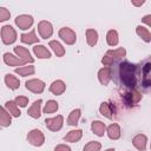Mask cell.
<instances>
[{
    "label": "cell",
    "mask_w": 151,
    "mask_h": 151,
    "mask_svg": "<svg viewBox=\"0 0 151 151\" xmlns=\"http://www.w3.org/2000/svg\"><path fill=\"white\" fill-rule=\"evenodd\" d=\"M137 71H138L137 65L131 64L129 61L120 63L119 64V78L122 83L130 88H134L137 84Z\"/></svg>",
    "instance_id": "obj_1"
},
{
    "label": "cell",
    "mask_w": 151,
    "mask_h": 151,
    "mask_svg": "<svg viewBox=\"0 0 151 151\" xmlns=\"http://www.w3.org/2000/svg\"><path fill=\"white\" fill-rule=\"evenodd\" d=\"M1 40L5 45H11L17 40V32L15 29L9 26L5 25L1 27Z\"/></svg>",
    "instance_id": "obj_2"
},
{
    "label": "cell",
    "mask_w": 151,
    "mask_h": 151,
    "mask_svg": "<svg viewBox=\"0 0 151 151\" xmlns=\"http://www.w3.org/2000/svg\"><path fill=\"white\" fill-rule=\"evenodd\" d=\"M27 142L33 146H41L45 143V136L40 130L33 129L27 133Z\"/></svg>",
    "instance_id": "obj_3"
},
{
    "label": "cell",
    "mask_w": 151,
    "mask_h": 151,
    "mask_svg": "<svg viewBox=\"0 0 151 151\" xmlns=\"http://www.w3.org/2000/svg\"><path fill=\"white\" fill-rule=\"evenodd\" d=\"M59 38L67 45H73L77 41V34L76 32L70 27H61L59 29Z\"/></svg>",
    "instance_id": "obj_4"
},
{
    "label": "cell",
    "mask_w": 151,
    "mask_h": 151,
    "mask_svg": "<svg viewBox=\"0 0 151 151\" xmlns=\"http://www.w3.org/2000/svg\"><path fill=\"white\" fill-rule=\"evenodd\" d=\"M142 93L139 91H137L136 88H131L130 91L125 92L123 96V101L125 103L126 106H133L134 104L139 103V100L142 99Z\"/></svg>",
    "instance_id": "obj_5"
},
{
    "label": "cell",
    "mask_w": 151,
    "mask_h": 151,
    "mask_svg": "<svg viewBox=\"0 0 151 151\" xmlns=\"http://www.w3.org/2000/svg\"><path fill=\"white\" fill-rule=\"evenodd\" d=\"M63 123H64V117L63 116H57L53 118H46L45 119V125L50 131H59L63 127Z\"/></svg>",
    "instance_id": "obj_6"
},
{
    "label": "cell",
    "mask_w": 151,
    "mask_h": 151,
    "mask_svg": "<svg viewBox=\"0 0 151 151\" xmlns=\"http://www.w3.org/2000/svg\"><path fill=\"white\" fill-rule=\"evenodd\" d=\"M37 28H38V32H39V34H40V37L42 39H47L53 34V26L47 20H41L38 24Z\"/></svg>",
    "instance_id": "obj_7"
},
{
    "label": "cell",
    "mask_w": 151,
    "mask_h": 151,
    "mask_svg": "<svg viewBox=\"0 0 151 151\" xmlns=\"http://www.w3.org/2000/svg\"><path fill=\"white\" fill-rule=\"evenodd\" d=\"M14 21H15V25L20 29L25 31V29H28L33 25V17L28 14H21V15H18L14 19Z\"/></svg>",
    "instance_id": "obj_8"
},
{
    "label": "cell",
    "mask_w": 151,
    "mask_h": 151,
    "mask_svg": "<svg viewBox=\"0 0 151 151\" xmlns=\"http://www.w3.org/2000/svg\"><path fill=\"white\" fill-rule=\"evenodd\" d=\"M26 88L33 93H41L45 90V83L40 79H29L25 83Z\"/></svg>",
    "instance_id": "obj_9"
},
{
    "label": "cell",
    "mask_w": 151,
    "mask_h": 151,
    "mask_svg": "<svg viewBox=\"0 0 151 151\" xmlns=\"http://www.w3.org/2000/svg\"><path fill=\"white\" fill-rule=\"evenodd\" d=\"M4 63H5L6 65H8V66H21V67H22L25 64H27L25 60L20 59L19 57L13 55V54L9 53V52L4 53Z\"/></svg>",
    "instance_id": "obj_10"
},
{
    "label": "cell",
    "mask_w": 151,
    "mask_h": 151,
    "mask_svg": "<svg viewBox=\"0 0 151 151\" xmlns=\"http://www.w3.org/2000/svg\"><path fill=\"white\" fill-rule=\"evenodd\" d=\"M99 112H100L104 117H106V118H109V119H112V118H113V114H114V112H116V109H114L113 104L107 103V101H103V103L100 104V106H99Z\"/></svg>",
    "instance_id": "obj_11"
},
{
    "label": "cell",
    "mask_w": 151,
    "mask_h": 151,
    "mask_svg": "<svg viewBox=\"0 0 151 151\" xmlns=\"http://www.w3.org/2000/svg\"><path fill=\"white\" fill-rule=\"evenodd\" d=\"M146 143H147V137L143 133H138L132 138V144L139 151H144L146 149Z\"/></svg>",
    "instance_id": "obj_12"
},
{
    "label": "cell",
    "mask_w": 151,
    "mask_h": 151,
    "mask_svg": "<svg viewBox=\"0 0 151 151\" xmlns=\"http://www.w3.org/2000/svg\"><path fill=\"white\" fill-rule=\"evenodd\" d=\"M111 78H112V73H111V68L110 67H103V68H100L98 71V79H99L101 85L106 86L110 83Z\"/></svg>",
    "instance_id": "obj_13"
},
{
    "label": "cell",
    "mask_w": 151,
    "mask_h": 151,
    "mask_svg": "<svg viewBox=\"0 0 151 151\" xmlns=\"http://www.w3.org/2000/svg\"><path fill=\"white\" fill-rule=\"evenodd\" d=\"M14 53L22 60H25L26 63H33L34 59L31 57V53L28 52L27 48L22 47V46H15L14 47Z\"/></svg>",
    "instance_id": "obj_14"
},
{
    "label": "cell",
    "mask_w": 151,
    "mask_h": 151,
    "mask_svg": "<svg viewBox=\"0 0 151 151\" xmlns=\"http://www.w3.org/2000/svg\"><path fill=\"white\" fill-rule=\"evenodd\" d=\"M106 133L109 136L110 139L112 140H117L120 138L122 131H120V126L117 123H112L111 125H109V127L106 129Z\"/></svg>",
    "instance_id": "obj_15"
},
{
    "label": "cell",
    "mask_w": 151,
    "mask_h": 151,
    "mask_svg": "<svg viewBox=\"0 0 151 151\" xmlns=\"http://www.w3.org/2000/svg\"><path fill=\"white\" fill-rule=\"evenodd\" d=\"M65 90H66V85H65V83H64L63 80H60V79L54 80V81L51 84V86H50V92H52V93L55 94V96L63 94V93L65 92Z\"/></svg>",
    "instance_id": "obj_16"
},
{
    "label": "cell",
    "mask_w": 151,
    "mask_h": 151,
    "mask_svg": "<svg viewBox=\"0 0 151 151\" xmlns=\"http://www.w3.org/2000/svg\"><path fill=\"white\" fill-rule=\"evenodd\" d=\"M41 103H42V100L41 99H38V100H35L32 104V106L27 111V113H28L29 117H32L34 119H38L41 116Z\"/></svg>",
    "instance_id": "obj_17"
},
{
    "label": "cell",
    "mask_w": 151,
    "mask_h": 151,
    "mask_svg": "<svg viewBox=\"0 0 151 151\" xmlns=\"http://www.w3.org/2000/svg\"><path fill=\"white\" fill-rule=\"evenodd\" d=\"M33 53L39 59H50L51 58V52L44 45H35L33 47Z\"/></svg>",
    "instance_id": "obj_18"
},
{
    "label": "cell",
    "mask_w": 151,
    "mask_h": 151,
    "mask_svg": "<svg viewBox=\"0 0 151 151\" xmlns=\"http://www.w3.org/2000/svg\"><path fill=\"white\" fill-rule=\"evenodd\" d=\"M12 123V114L5 109V106L0 107V125L2 127L9 126Z\"/></svg>",
    "instance_id": "obj_19"
},
{
    "label": "cell",
    "mask_w": 151,
    "mask_h": 151,
    "mask_svg": "<svg viewBox=\"0 0 151 151\" xmlns=\"http://www.w3.org/2000/svg\"><path fill=\"white\" fill-rule=\"evenodd\" d=\"M91 130H92V132L96 136L103 137L104 133H105V131H106V125H105V123H103L100 120H94L91 124Z\"/></svg>",
    "instance_id": "obj_20"
},
{
    "label": "cell",
    "mask_w": 151,
    "mask_h": 151,
    "mask_svg": "<svg viewBox=\"0 0 151 151\" xmlns=\"http://www.w3.org/2000/svg\"><path fill=\"white\" fill-rule=\"evenodd\" d=\"M83 137V131L80 129H77V130H72L70 131L65 137H64V140L65 142H68V143H77Z\"/></svg>",
    "instance_id": "obj_21"
},
{
    "label": "cell",
    "mask_w": 151,
    "mask_h": 151,
    "mask_svg": "<svg viewBox=\"0 0 151 151\" xmlns=\"http://www.w3.org/2000/svg\"><path fill=\"white\" fill-rule=\"evenodd\" d=\"M20 40H21V42L28 44V45L39 42V38L35 35V31H34V29H32V31L28 32V33H22V34L20 35Z\"/></svg>",
    "instance_id": "obj_22"
},
{
    "label": "cell",
    "mask_w": 151,
    "mask_h": 151,
    "mask_svg": "<svg viewBox=\"0 0 151 151\" xmlns=\"http://www.w3.org/2000/svg\"><path fill=\"white\" fill-rule=\"evenodd\" d=\"M5 84L7 85V87H8L9 90H17V88H19V86H20L19 79H18L15 76L11 74V73H8V74L5 76Z\"/></svg>",
    "instance_id": "obj_23"
},
{
    "label": "cell",
    "mask_w": 151,
    "mask_h": 151,
    "mask_svg": "<svg viewBox=\"0 0 151 151\" xmlns=\"http://www.w3.org/2000/svg\"><path fill=\"white\" fill-rule=\"evenodd\" d=\"M5 109H6L13 117H15V118L20 117V114H21V112H20V110H19V106H18V104H17L14 100H8V101H6Z\"/></svg>",
    "instance_id": "obj_24"
},
{
    "label": "cell",
    "mask_w": 151,
    "mask_h": 151,
    "mask_svg": "<svg viewBox=\"0 0 151 151\" xmlns=\"http://www.w3.org/2000/svg\"><path fill=\"white\" fill-rule=\"evenodd\" d=\"M86 41L88 46H94L98 42V32L93 28L86 29Z\"/></svg>",
    "instance_id": "obj_25"
},
{
    "label": "cell",
    "mask_w": 151,
    "mask_h": 151,
    "mask_svg": "<svg viewBox=\"0 0 151 151\" xmlns=\"http://www.w3.org/2000/svg\"><path fill=\"white\" fill-rule=\"evenodd\" d=\"M136 33H137L145 42H151V33H150V31H149L147 28H145L144 26L138 25V26L136 27Z\"/></svg>",
    "instance_id": "obj_26"
},
{
    "label": "cell",
    "mask_w": 151,
    "mask_h": 151,
    "mask_svg": "<svg viewBox=\"0 0 151 151\" xmlns=\"http://www.w3.org/2000/svg\"><path fill=\"white\" fill-rule=\"evenodd\" d=\"M50 47L52 48V51L55 53V55L57 57H64V54H65V48L63 47V45L59 42V41H57V40H51L50 41Z\"/></svg>",
    "instance_id": "obj_27"
},
{
    "label": "cell",
    "mask_w": 151,
    "mask_h": 151,
    "mask_svg": "<svg viewBox=\"0 0 151 151\" xmlns=\"http://www.w3.org/2000/svg\"><path fill=\"white\" fill-rule=\"evenodd\" d=\"M80 114H81V111L80 109H74L71 111L68 118H67V124L71 125V126H76L79 122V118H80Z\"/></svg>",
    "instance_id": "obj_28"
},
{
    "label": "cell",
    "mask_w": 151,
    "mask_h": 151,
    "mask_svg": "<svg viewBox=\"0 0 151 151\" xmlns=\"http://www.w3.org/2000/svg\"><path fill=\"white\" fill-rule=\"evenodd\" d=\"M106 41L107 45L110 46H116L119 42V38H118V32L116 29H110L106 34Z\"/></svg>",
    "instance_id": "obj_29"
},
{
    "label": "cell",
    "mask_w": 151,
    "mask_h": 151,
    "mask_svg": "<svg viewBox=\"0 0 151 151\" xmlns=\"http://www.w3.org/2000/svg\"><path fill=\"white\" fill-rule=\"evenodd\" d=\"M35 72V68L34 66L29 65V66H22V67H18L15 68V73L21 76V77H27V76H31Z\"/></svg>",
    "instance_id": "obj_30"
},
{
    "label": "cell",
    "mask_w": 151,
    "mask_h": 151,
    "mask_svg": "<svg viewBox=\"0 0 151 151\" xmlns=\"http://www.w3.org/2000/svg\"><path fill=\"white\" fill-rule=\"evenodd\" d=\"M58 109H59V105H58V103L55 101V100H47V103L45 104V106H44V113H54L55 111H58Z\"/></svg>",
    "instance_id": "obj_31"
},
{
    "label": "cell",
    "mask_w": 151,
    "mask_h": 151,
    "mask_svg": "<svg viewBox=\"0 0 151 151\" xmlns=\"http://www.w3.org/2000/svg\"><path fill=\"white\" fill-rule=\"evenodd\" d=\"M106 54L113 57V58H123L126 55V50L124 47H119L117 50H109L106 52Z\"/></svg>",
    "instance_id": "obj_32"
},
{
    "label": "cell",
    "mask_w": 151,
    "mask_h": 151,
    "mask_svg": "<svg viewBox=\"0 0 151 151\" xmlns=\"http://www.w3.org/2000/svg\"><path fill=\"white\" fill-rule=\"evenodd\" d=\"M101 149V144L99 142H88L85 146H84V151H100Z\"/></svg>",
    "instance_id": "obj_33"
},
{
    "label": "cell",
    "mask_w": 151,
    "mask_h": 151,
    "mask_svg": "<svg viewBox=\"0 0 151 151\" xmlns=\"http://www.w3.org/2000/svg\"><path fill=\"white\" fill-rule=\"evenodd\" d=\"M14 101L18 104V106H20V107H26L27 104H28V98L25 97V96H18V97L14 99Z\"/></svg>",
    "instance_id": "obj_34"
},
{
    "label": "cell",
    "mask_w": 151,
    "mask_h": 151,
    "mask_svg": "<svg viewBox=\"0 0 151 151\" xmlns=\"http://www.w3.org/2000/svg\"><path fill=\"white\" fill-rule=\"evenodd\" d=\"M11 18V13L7 8L5 7H0V21H6Z\"/></svg>",
    "instance_id": "obj_35"
},
{
    "label": "cell",
    "mask_w": 151,
    "mask_h": 151,
    "mask_svg": "<svg viewBox=\"0 0 151 151\" xmlns=\"http://www.w3.org/2000/svg\"><path fill=\"white\" fill-rule=\"evenodd\" d=\"M113 63H114V58H113V57H111V55H109V54L104 55V57H103V59H101V64H103L104 66H106V67H109V66L113 65Z\"/></svg>",
    "instance_id": "obj_36"
},
{
    "label": "cell",
    "mask_w": 151,
    "mask_h": 151,
    "mask_svg": "<svg viewBox=\"0 0 151 151\" xmlns=\"http://www.w3.org/2000/svg\"><path fill=\"white\" fill-rule=\"evenodd\" d=\"M54 151H71V147L66 144H59L54 147Z\"/></svg>",
    "instance_id": "obj_37"
},
{
    "label": "cell",
    "mask_w": 151,
    "mask_h": 151,
    "mask_svg": "<svg viewBox=\"0 0 151 151\" xmlns=\"http://www.w3.org/2000/svg\"><path fill=\"white\" fill-rule=\"evenodd\" d=\"M142 22H144L145 25H147L149 27H151V14H146L142 18Z\"/></svg>",
    "instance_id": "obj_38"
},
{
    "label": "cell",
    "mask_w": 151,
    "mask_h": 151,
    "mask_svg": "<svg viewBox=\"0 0 151 151\" xmlns=\"http://www.w3.org/2000/svg\"><path fill=\"white\" fill-rule=\"evenodd\" d=\"M144 2H145L144 0H142V1H133V0H132V5H133V6H142Z\"/></svg>",
    "instance_id": "obj_39"
},
{
    "label": "cell",
    "mask_w": 151,
    "mask_h": 151,
    "mask_svg": "<svg viewBox=\"0 0 151 151\" xmlns=\"http://www.w3.org/2000/svg\"><path fill=\"white\" fill-rule=\"evenodd\" d=\"M105 151H114V149H107V150H105Z\"/></svg>",
    "instance_id": "obj_40"
},
{
    "label": "cell",
    "mask_w": 151,
    "mask_h": 151,
    "mask_svg": "<svg viewBox=\"0 0 151 151\" xmlns=\"http://www.w3.org/2000/svg\"><path fill=\"white\" fill-rule=\"evenodd\" d=\"M150 147H151V145H150Z\"/></svg>",
    "instance_id": "obj_41"
}]
</instances>
